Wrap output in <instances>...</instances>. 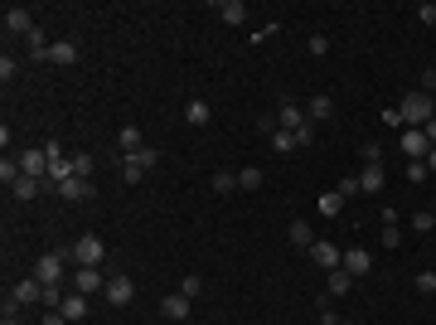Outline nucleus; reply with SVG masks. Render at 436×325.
Masks as SVG:
<instances>
[{
    "mask_svg": "<svg viewBox=\"0 0 436 325\" xmlns=\"http://www.w3.org/2000/svg\"><path fill=\"white\" fill-rule=\"evenodd\" d=\"M58 311H63V321H68V325H82V321H87V297H82V292H68Z\"/></svg>",
    "mask_w": 436,
    "mask_h": 325,
    "instance_id": "ddd939ff",
    "label": "nucleus"
},
{
    "mask_svg": "<svg viewBox=\"0 0 436 325\" xmlns=\"http://www.w3.org/2000/svg\"><path fill=\"white\" fill-rule=\"evenodd\" d=\"M339 267L359 282V277H369V272H374V252H369V247H344V262H339Z\"/></svg>",
    "mask_w": 436,
    "mask_h": 325,
    "instance_id": "423d86ee",
    "label": "nucleus"
},
{
    "mask_svg": "<svg viewBox=\"0 0 436 325\" xmlns=\"http://www.w3.org/2000/svg\"><path fill=\"white\" fill-rule=\"evenodd\" d=\"M218 20H223V25H247V5L243 0H223V5H218Z\"/></svg>",
    "mask_w": 436,
    "mask_h": 325,
    "instance_id": "412c9836",
    "label": "nucleus"
},
{
    "mask_svg": "<svg viewBox=\"0 0 436 325\" xmlns=\"http://www.w3.org/2000/svg\"><path fill=\"white\" fill-rule=\"evenodd\" d=\"M238 190H262V170H238Z\"/></svg>",
    "mask_w": 436,
    "mask_h": 325,
    "instance_id": "c756f323",
    "label": "nucleus"
},
{
    "mask_svg": "<svg viewBox=\"0 0 436 325\" xmlns=\"http://www.w3.org/2000/svg\"><path fill=\"white\" fill-rule=\"evenodd\" d=\"M427 170H436V146H432V151H427Z\"/></svg>",
    "mask_w": 436,
    "mask_h": 325,
    "instance_id": "c03bdc74",
    "label": "nucleus"
},
{
    "mask_svg": "<svg viewBox=\"0 0 436 325\" xmlns=\"http://www.w3.org/2000/svg\"><path fill=\"white\" fill-rule=\"evenodd\" d=\"M427 175H432V170H427V161H408V180H412V185H422Z\"/></svg>",
    "mask_w": 436,
    "mask_h": 325,
    "instance_id": "f704fd0d",
    "label": "nucleus"
},
{
    "mask_svg": "<svg viewBox=\"0 0 436 325\" xmlns=\"http://www.w3.org/2000/svg\"><path fill=\"white\" fill-rule=\"evenodd\" d=\"M383 185H388L383 165H364V170H359V190L364 194H383Z\"/></svg>",
    "mask_w": 436,
    "mask_h": 325,
    "instance_id": "f3484780",
    "label": "nucleus"
},
{
    "mask_svg": "<svg viewBox=\"0 0 436 325\" xmlns=\"http://www.w3.org/2000/svg\"><path fill=\"white\" fill-rule=\"evenodd\" d=\"M15 73H20V63H15V58H10V54H5V58H0V78L10 82V78H15Z\"/></svg>",
    "mask_w": 436,
    "mask_h": 325,
    "instance_id": "4c0bfd02",
    "label": "nucleus"
},
{
    "mask_svg": "<svg viewBox=\"0 0 436 325\" xmlns=\"http://www.w3.org/2000/svg\"><path fill=\"white\" fill-rule=\"evenodd\" d=\"M310 117H305V107H296V102H281V112H276V127L281 132H300Z\"/></svg>",
    "mask_w": 436,
    "mask_h": 325,
    "instance_id": "4468645a",
    "label": "nucleus"
},
{
    "mask_svg": "<svg viewBox=\"0 0 436 325\" xmlns=\"http://www.w3.org/2000/svg\"><path fill=\"white\" fill-rule=\"evenodd\" d=\"M10 301H15V306H34V301H44V282H39V277L15 282V287H10Z\"/></svg>",
    "mask_w": 436,
    "mask_h": 325,
    "instance_id": "9d476101",
    "label": "nucleus"
},
{
    "mask_svg": "<svg viewBox=\"0 0 436 325\" xmlns=\"http://www.w3.org/2000/svg\"><path fill=\"white\" fill-rule=\"evenodd\" d=\"M44 325H68V321H63V311H49V316H44Z\"/></svg>",
    "mask_w": 436,
    "mask_h": 325,
    "instance_id": "79ce46f5",
    "label": "nucleus"
},
{
    "mask_svg": "<svg viewBox=\"0 0 436 325\" xmlns=\"http://www.w3.org/2000/svg\"><path fill=\"white\" fill-rule=\"evenodd\" d=\"M422 132H427V141H432V146H436V117H432V122H427V127H422Z\"/></svg>",
    "mask_w": 436,
    "mask_h": 325,
    "instance_id": "37998d69",
    "label": "nucleus"
},
{
    "mask_svg": "<svg viewBox=\"0 0 436 325\" xmlns=\"http://www.w3.org/2000/svg\"><path fill=\"white\" fill-rule=\"evenodd\" d=\"M73 257V247H58V252H44L39 262H34V277L44 282V287H63V262Z\"/></svg>",
    "mask_w": 436,
    "mask_h": 325,
    "instance_id": "f03ea898",
    "label": "nucleus"
},
{
    "mask_svg": "<svg viewBox=\"0 0 436 325\" xmlns=\"http://www.w3.org/2000/svg\"><path fill=\"white\" fill-rule=\"evenodd\" d=\"M417 20H422V25H436V5H417Z\"/></svg>",
    "mask_w": 436,
    "mask_h": 325,
    "instance_id": "a19ab883",
    "label": "nucleus"
},
{
    "mask_svg": "<svg viewBox=\"0 0 436 325\" xmlns=\"http://www.w3.org/2000/svg\"><path fill=\"white\" fill-rule=\"evenodd\" d=\"M432 117H436L432 92H408V97H403V107H398V112H388V122H403V127H412V132H422V127H427Z\"/></svg>",
    "mask_w": 436,
    "mask_h": 325,
    "instance_id": "f257e3e1",
    "label": "nucleus"
},
{
    "mask_svg": "<svg viewBox=\"0 0 436 325\" xmlns=\"http://www.w3.org/2000/svg\"><path fill=\"white\" fill-rule=\"evenodd\" d=\"M102 257H107V247H102L97 233H82L78 243H73V262L78 267H102Z\"/></svg>",
    "mask_w": 436,
    "mask_h": 325,
    "instance_id": "20e7f679",
    "label": "nucleus"
},
{
    "mask_svg": "<svg viewBox=\"0 0 436 325\" xmlns=\"http://www.w3.org/2000/svg\"><path fill=\"white\" fill-rule=\"evenodd\" d=\"M20 175H25V170H20V156H5V161H0V185H5V190H15Z\"/></svg>",
    "mask_w": 436,
    "mask_h": 325,
    "instance_id": "b1692460",
    "label": "nucleus"
},
{
    "mask_svg": "<svg viewBox=\"0 0 436 325\" xmlns=\"http://www.w3.org/2000/svg\"><path fill=\"white\" fill-rule=\"evenodd\" d=\"M73 161V175H82V180H92V156L87 151H78V156H68Z\"/></svg>",
    "mask_w": 436,
    "mask_h": 325,
    "instance_id": "2f4dec72",
    "label": "nucleus"
},
{
    "mask_svg": "<svg viewBox=\"0 0 436 325\" xmlns=\"http://www.w3.org/2000/svg\"><path fill=\"white\" fill-rule=\"evenodd\" d=\"M305 117H310L315 127H320V122H329V117H334V97H325V92H315V97H310V107H305Z\"/></svg>",
    "mask_w": 436,
    "mask_h": 325,
    "instance_id": "aec40b11",
    "label": "nucleus"
},
{
    "mask_svg": "<svg viewBox=\"0 0 436 325\" xmlns=\"http://www.w3.org/2000/svg\"><path fill=\"white\" fill-rule=\"evenodd\" d=\"M190 306H194L190 297H180V292H170V297L160 301V316H165V321H185V316H190Z\"/></svg>",
    "mask_w": 436,
    "mask_h": 325,
    "instance_id": "dca6fc26",
    "label": "nucleus"
},
{
    "mask_svg": "<svg viewBox=\"0 0 436 325\" xmlns=\"http://www.w3.org/2000/svg\"><path fill=\"white\" fill-rule=\"evenodd\" d=\"M412 228H417V233H432V228H436V214H427V209H422V214H412Z\"/></svg>",
    "mask_w": 436,
    "mask_h": 325,
    "instance_id": "c9c22d12",
    "label": "nucleus"
},
{
    "mask_svg": "<svg viewBox=\"0 0 436 325\" xmlns=\"http://www.w3.org/2000/svg\"><path fill=\"white\" fill-rule=\"evenodd\" d=\"M339 194H344V199H354V194H364V190H359V175H349V180H339Z\"/></svg>",
    "mask_w": 436,
    "mask_h": 325,
    "instance_id": "e433bc0d",
    "label": "nucleus"
},
{
    "mask_svg": "<svg viewBox=\"0 0 436 325\" xmlns=\"http://www.w3.org/2000/svg\"><path fill=\"white\" fill-rule=\"evenodd\" d=\"M359 156H364V165H383V146H378V141H364Z\"/></svg>",
    "mask_w": 436,
    "mask_h": 325,
    "instance_id": "7c9ffc66",
    "label": "nucleus"
},
{
    "mask_svg": "<svg viewBox=\"0 0 436 325\" xmlns=\"http://www.w3.org/2000/svg\"><path fill=\"white\" fill-rule=\"evenodd\" d=\"M39 190H44V180H34V175H20V180H15V190H10V194H15V199H34Z\"/></svg>",
    "mask_w": 436,
    "mask_h": 325,
    "instance_id": "bb28decb",
    "label": "nucleus"
},
{
    "mask_svg": "<svg viewBox=\"0 0 436 325\" xmlns=\"http://www.w3.org/2000/svg\"><path fill=\"white\" fill-rule=\"evenodd\" d=\"M310 141H315V122H305V127L296 132V146H310Z\"/></svg>",
    "mask_w": 436,
    "mask_h": 325,
    "instance_id": "ea45409f",
    "label": "nucleus"
},
{
    "mask_svg": "<svg viewBox=\"0 0 436 325\" xmlns=\"http://www.w3.org/2000/svg\"><path fill=\"white\" fill-rule=\"evenodd\" d=\"M320 214L334 218V214H344V194L334 190V194H320Z\"/></svg>",
    "mask_w": 436,
    "mask_h": 325,
    "instance_id": "cd10ccee",
    "label": "nucleus"
},
{
    "mask_svg": "<svg viewBox=\"0 0 436 325\" xmlns=\"http://www.w3.org/2000/svg\"><path fill=\"white\" fill-rule=\"evenodd\" d=\"M432 107H436V92H432Z\"/></svg>",
    "mask_w": 436,
    "mask_h": 325,
    "instance_id": "de8ad7c7",
    "label": "nucleus"
},
{
    "mask_svg": "<svg viewBox=\"0 0 436 325\" xmlns=\"http://www.w3.org/2000/svg\"><path fill=\"white\" fill-rule=\"evenodd\" d=\"M102 297H107L111 306H131V301H136V282H131V277H107V292H102Z\"/></svg>",
    "mask_w": 436,
    "mask_h": 325,
    "instance_id": "1a4fd4ad",
    "label": "nucleus"
},
{
    "mask_svg": "<svg viewBox=\"0 0 436 325\" xmlns=\"http://www.w3.org/2000/svg\"><path fill=\"white\" fill-rule=\"evenodd\" d=\"M209 185H214V194H233V190H238V170H214Z\"/></svg>",
    "mask_w": 436,
    "mask_h": 325,
    "instance_id": "393cba45",
    "label": "nucleus"
},
{
    "mask_svg": "<svg viewBox=\"0 0 436 325\" xmlns=\"http://www.w3.org/2000/svg\"><path fill=\"white\" fill-rule=\"evenodd\" d=\"M49 63H58V68L78 63V44H73V39H54V44H49Z\"/></svg>",
    "mask_w": 436,
    "mask_h": 325,
    "instance_id": "a211bd4d",
    "label": "nucleus"
},
{
    "mask_svg": "<svg viewBox=\"0 0 436 325\" xmlns=\"http://www.w3.org/2000/svg\"><path fill=\"white\" fill-rule=\"evenodd\" d=\"M58 199H63V204H82V199H92V180H82V175L63 180V185H58Z\"/></svg>",
    "mask_w": 436,
    "mask_h": 325,
    "instance_id": "9b49d317",
    "label": "nucleus"
},
{
    "mask_svg": "<svg viewBox=\"0 0 436 325\" xmlns=\"http://www.w3.org/2000/svg\"><path fill=\"white\" fill-rule=\"evenodd\" d=\"M412 287H417L422 297H432V292H436V272H417V282H412Z\"/></svg>",
    "mask_w": 436,
    "mask_h": 325,
    "instance_id": "72a5a7b5",
    "label": "nucleus"
},
{
    "mask_svg": "<svg viewBox=\"0 0 436 325\" xmlns=\"http://www.w3.org/2000/svg\"><path fill=\"white\" fill-rule=\"evenodd\" d=\"M325 292H329V297H349V292H354V277H349L344 267L325 272Z\"/></svg>",
    "mask_w": 436,
    "mask_h": 325,
    "instance_id": "6ab92c4d",
    "label": "nucleus"
},
{
    "mask_svg": "<svg viewBox=\"0 0 436 325\" xmlns=\"http://www.w3.org/2000/svg\"><path fill=\"white\" fill-rule=\"evenodd\" d=\"M427 151H432L427 132H403V156L408 161H427Z\"/></svg>",
    "mask_w": 436,
    "mask_h": 325,
    "instance_id": "2eb2a0df",
    "label": "nucleus"
},
{
    "mask_svg": "<svg viewBox=\"0 0 436 325\" xmlns=\"http://www.w3.org/2000/svg\"><path fill=\"white\" fill-rule=\"evenodd\" d=\"M156 161H160V151H156V146H141L136 156H121V180H126V185H141V180H146V170H151Z\"/></svg>",
    "mask_w": 436,
    "mask_h": 325,
    "instance_id": "7ed1b4c3",
    "label": "nucleus"
},
{
    "mask_svg": "<svg viewBox=\"0 0 436 325\" xmlns=\"http://www.w3.org/2000/svg\"><path fill=\"white\" fill-rule=\"evenodd\" d=\"M116 146H121V156H136L141 146H146V141H141V127H121V132H116Z\"/></svg>",
    "mask_w": 436,
    "mask_h": 325,
    "instance_id": "5701e85b",
    "label": "nucleus"
},
{
    "mask_svg": "<svg viewBox=\"0 0 436 325\" xmlns=\"http://www.w3.org/2000/svg\"><path fill=\"white\" fill-rule=\"evenodd\" d=\"M310 54H315V58L329 54V39H325V34H315V39H310Z\"/></svg>",
    "mask_w": 436,
    "mask_h": 325,
    "instance_id": "58836bf2",
    "label": "nucleus"
},
{
    "mask_svg": "<svg viewBox=\"0 0 436 325\" xmlns=\"http://www.w3.org/2000/svg\"><path fill=\"white\" fill-rule=\"evenodd\" d=\"M20 170H25V175H34V180H49V156H44V146H29V151H20Z\"/></svg>",
    "mask_w": 436,
    "mask_h": 325,
    "instance_id": "6e6552de",
    "label": "nucleus"
},
{
    "mask_svg": "<svg viewBox=\"0 0 436 325\" xmlns=\"http://www.w3.org/2000/svg\"><path fill=\"white\" fill-rule=\"evenodd\" d=\"M272 151H281V156L296 151V132H281V127H276V132H272Z\"/></svg>",
    "mask_w": 436,
    "mask_h": 325,
    "instance_id": "c85d7f7f",
    "label": "nucleus"
},
{
    "mask_svg": "<svg viewBox=\"0 0 436 325\" xmlns=\"http://www.w3.org/2000/svg\"><path fill=\"white\" fill-rule=\"evenodd\" d=\"M34 29V15L25 5H5V34H29Z\"/></svg>",
    "mask_w": 436,
    "mask_h": 325,
    "instance_id": "f8f14e48",
    "label": "nucleus"
},
{
    "mask_svg": "<svg viewBox=\"0 0 436 325\" xmlns=\"http://www.w3.org/2000/svg\"><path fill=\"white\" fill-rule=\"evenodd\" d=\"M310 262H315V267H325V272H334L339 262H344V247H334V243H325V238H315V243H310Z\"/></svg>",
    "mask_w": 436,
    "mask_h": 325,
    "instance_id": "39448f33",
    "label": "nucleus"
},
{
    "mask_svg": "<svg viewBox=\"0 0 436 325\" xmlns=\"http://www.w3.org/2000/svg\"><path fill=\"white\" fill-rule=\"evenodd\" d=\"M73 292H82V297L107 292V277H102V267H78V272H73Z\"/></svg>",
    "mask_w": 436,
    "mask_h": 325,
    "instance_id": "0eeeda50",
    "label": "nucleus"
},
{
    "mask_svg": "<svg viewBox=\"0 0 436 325\" xmlns=\"http://www.w3.org/2000/svg\"><path fill=\"white\" fill-rule=\"evenodd\" d=\"M209 117H214V107H209V102H199V97H194L190 107H185V122H190V127H204Z\"/></svg>",
    "mask_w": 436,
    "mask_h": 325,
    "instance_id": "a878e982",
    "label": "nucleus"
},
{
    "mask_svg": "<svg viewBox=\"0 0 436 325\" xmlns=\"http://www.w3.org/2000/svg\"><path fill=\"white\" fill-rule=\"evenodd\" d=\"M286 238H291V243H296V247H305V252H310V243H315V228H310L305 218H296V223L286 228Z\"/></svg>",
    "mask_w": 436,
    "mask_h": 325,
    "instance_id": "4be33fe9",
    "label": "nucleus"
},
{
    "mask_svg": "<svg viewBox=\"0 0 436 325\" xmlns=\"http://www.w3.org/2000/svg\"><path fill=\"white\" fill-rule=\"evenodd\" d=\"M339 325H354V321H339Z\"/></svg>",
    "mask_w": 436,
    "mask_h": 325,
    "instance_id": "49530a36",
    "label": "nucleus"
},
{
    "mask_svg": "<svg viewBox=\"0 0 436 325\" xmlns=\"http://www.w3.org/2000/svg\"><path fill=\"white\" fill-rule=\"evenodd\" d=\"M0 325H20V321H15V316H5V321H0Z\"/></svg>",
    "mask_w": 436,
    "mask_h": 325,
    "instance_id": "a18cd8bd",
    "label": "nucleus"
},
{
    "mask_svg": "<svg viewBox=\"0 0 436 325\" xmlns=\"http://www.w3.org/2000/svg\"><path fill=\"white\" fill-rule=\"evenodd\" d=\"M180 297L199 301V297H204V282H199V277H185V282H180Z\"/></svg>",
    "mask_w": 436,
    "mask_h": 325,
    "instance_id": "473e14b6",
    "label": "nucleus"
}]
</instances>
